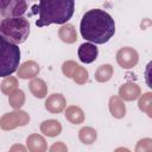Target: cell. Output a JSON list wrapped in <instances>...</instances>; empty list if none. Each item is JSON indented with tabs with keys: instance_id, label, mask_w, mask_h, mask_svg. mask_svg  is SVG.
Masks as SVG:
<instances>
[{
	"instance_id": "obj_8",
	"label": "cell",
	"mask_w": 152,
	"mask_h": 152,
	"mask_svg": "<svg viewBox=\"0 0 152 152\" xmlns=\"http://www.w3.org/2000/svg\"><path fill=\"white\" fill-rule=\"evenodd\" d=\"M44 104H45V109L48 112L53 113V114H58V113H61L65 109L66 101H65V97L62 94L55 93V94H51L50 96H48Z\"/></svg>"
},
{
	"instance_id": "obj_17",
	"label": "cell",
	"mask_w": 152,
	"mask_h": 152,
	"mask_svg": "<svg viewBox=\"0 0 152 152\" xmlns=\"http://www.w3.org/2000/svg\"><path fill=\"white\" fill-rule=\"evenodd\" d=\"M65 119L74 125H80L84 121V112L77 106H69L65 108Z\"/></svg>"
},
{
	"instance_id": "obj_23",
	"label": "cell",
	"mask_w": 152,
	"mask_h": 152,
	"mask_svg": "<svg viewBox=\"0 0 152 152\" xmlns=\"http://www.w3.org/2000/svg\"><path fill=\"white\" fill-rule=\"evenodd\" d=\"M88 77H89V74L87 71L86 68L81 66V65H77L76 69L74 70L72 75H71V78L74 80V82L76 84H84L87 81H88Z\"/></svg>"
},
{
	"instance_id": "obj_19",
	"label": "cell",
	"mask_w": 152,
	"mask_h": 152,
	"mask_svg": "<svg viewBox=\"0 0 152 152\" xmlns=\"http://www.w3.org/2000/svg\"><path fill=\"white\" fill-rule=\"evenodd\" d=\"M114 69L110 64H102L97 68V70L95 71V80L100 83H104L107 81H109L113 76Z\"/></svg>"
},
{
	"instance_id": "obj_15",
	"label": "cell",
	"mask_w": 152,
	"mask_h": 152,
	"mask_svg": "<svg viewBox=\"0 0 152 152\" xmlns=\"http://www.w3.org/2000/svg\"><path fill=\"white\" fill-rule=\"evenodd\" d=\"M58 37L62 42H64L66 44H74L77 40L76 28L71 24H64L58 30Z\"/></svg>"
},
{
	"instance_id": "obj_21",
	"label": "cell",
	"mask_w": 152,
	"mask_h": 152,
	"mask_svg": "<svg viewBox=\"0 0 152 152\" xmlns=\"http://www.w3.org/2000/svg\"><path fill=\"white\" fill-rule=\"evenodd\" d=\"M8 103H10V106H11L14 110L20 109V108L24 106V103H25V93H24L21 89L14 90V91L8 96Z\"/></svg>"
},
{
	"instance_id": "obj_4",
	"label": "cell",
	"mask_w": 152,
	"mask_h": 152,
	"mask_svg": "<svg viewBox=\"0 0 152 152\" xmlns=\"http://www.w3.org/2000/svg\"><path fill=\"white\" fill-rule=\"evenodd\" d=\"M20 49L0 36V77H8L18 70Z\"/></svg>"
},
{
	"instance_id": "obj_12",
	"label": "cell",
	"mask_w": 152,
	"mask_h": 152,
	"mask_svg": "<svg viewBox=\"0 0 152 152\" xmlns=\"http://www.w3.org/2000/svg\"><path fill=\"white\" fill-rule=\"evenodd\" d=\"M26 148L28 152H46L48 144L40 134L33 133L26 138Z\"/></svg>"
},
{
	"instance_id": "obj_16",
	"label": "cell",
	"mask_w": 152,
	"mask_h": 152,
	"mask_svg": "<svg viewBox=\"0 0 152 152\" xmlns=\"http://www.w3.org/2000/svg\"><path fill=\"white\" fill-rule=\"evenodd\" d=\"M28 89L32 93V95L38 99H44L48 94V86H46L45 81L42 78L36 77V78L31 80V82L28 83Z\"/></svg>"
},
{
	"instance_id": "obj_22",
	"label": "cell",
	"mask_w": 152,
	"mask_h": 152,
	"mask_svg": "<svg viewBox=\"0 0 152 152\" xmlns=\"http://www.w3.org/2000/svg\"><path fill=\"white\" fill-rule=\"evenodd\" d=\"M18 86H19L18 78H17V77H13V76H8V77H6V78L2 81L0 88H1L2 94L10 96L14 90L18 89Z\"/></svg>"
},
{
	"instance_id": "obj_20",
	"label": "cell",
	"mask_w": 152,
	"mask_h": 152,
	"mask_svg": "<svg viewBox=\"0 0 152 152\" xmlns=\"http://www.w3.org/2000/svg\"><path fill=\"white\" fill-rule=\"evenodd\" d=\"M138 107L141 112L146 113L150 118L152 116V93L151 91L144 93L142 95L139 96Z\"/></svg>"
},
{
	"instance_id": "obj_1",
	"label": "cell",
	"mask_w": 152,
	"mask_h": 152,
	"mask_svg": "<svg viewBox=\"0 0 152 152\" xmlns=\"http://www.w3.org/2000/svg\"><path fill=\"white\" fill-rule=\"evenodd\" d=\"M81 36L91 44H104L115 33L114 19L103 10L87 11L80 24Z\"/></svg>"
},
{
	"instance_id": "obj_10",
	"label": "cell",
	"mask_w": 152,
	"mask_h": 152,
	"mask_svg": "<svg viewBox=\"0 0 152 152\" xmlns=\"http://www.w3.org/2000/svg\"><path fill=\"white\" fill-rule=\"evenodd\" d=\"M40 71L39 64L34 61H26L21 65H19V69L17 70V75L21 80H33L36 76H38Z\"/></svg>"
},
{
	"instance_id": "obj_3",
	"label": "cell",
	"mask_w": 152,
	"mask_h": 152,
	"mask_svg": "<svg viewBox=\"0 0 152 152\" xmlns=\"http://www.w3.org/2000/svg\"><path fill=\"white\" fill-rule=\"evenodd\" d=\"M30 34V23L24 17L5 18L0 21V36L12 44L24 43Z\"/></svg>"
},
{
	"instance_id": "obj_9",
	"label": "cell",
	"mask_w": 152,
	"mask_h": 152,
	"mask_svg": "<svg viewBox=\"0 0 152 152\" xmlns=\"http://www.w3.org/2000/svg\"><path fill=\"white\" fill-rule=\"evenodd\" d=\"M77 55H78V58L82 63L89 64V63H93L94 61H96L97 55H99V50H97L95 44L83 43L80 45Z\"/></svg>"
},
{
	"instance_id": "obj_18",
	"label": "cell",
	"mask_w": 152,
	"mask_h": 152,
	"mask_svg": "<svg viewBox=\"0 0 152 152\" xmlns=\"http://www.w3.org/2000/svg\"><path fill=\"white\" fill-rule=\"evenodd\" d=\"M78 139L82 144L84 145H90L93 142H95V140L97 139V132L93 128V127H82L78 131Z\"/></svg>"
},
{
	"instance_id": "obj_2",
	"label": "cell",
	"mask_w": 152,
	"mask_h": 152,
	"mask_svg": "<svg viewBox=\"0 0 152 152\" xmlns=\"http://www.w3.org/2000/svg\"><path fill=\"white\" fill-rule=\"evenodd\" d=\"M31 14H39L36 20V26L43 27L50 24L64 25L71 19L75 10V1L72 0H53L39 1L31 8Z\"/></svg>"
},
{
	"instance_id": "obj_5",
	"label": "cell",
	"mask_w": 152,
	"mask_h": 152,
	"mask_svg": "<svg viewBox=\"0 0 152 152\" xmlns=\"http://www.w3.org/2000/svg\"><path fill=\"white\" fill-rule=\"evenodd\" d=\"M30 122V115L21 109L4 114L0 118V128L2 131H12L17 127H23Z\"/></svg>"
},
{
	"instance_id": "obj_27",
	"label": "cell",
	"mask_w": 152,
	"mask_h": 152,
	"mask_svg": "<svg viewBox=\"0 0 152 152\" xmlns=\"http://www.w3.org/2000/svg\"><path fill=\"white\" fill-rule=\"evenodd\" d=\"M8 152H27V148L21 144H14L11 146Z\"/></svg>"
},
{
	"instance_id": "obj_14",
	"label": "cell",
	"mask_w": 152,
	"mask_h": 152,
	"mask_svg": "<svg viewBox=\"0 0 152 152\" xmlns=\"http://www.w3.org/2000/svg\"><path fill=\"white\" fill-rule=\"evenodd\" d=\"M108 107H109V112L110 114L116 118V119H122L126 115V106L125 102L116 95L110 96L109 102H108Z\"/></svg>"
},
{
	"instance_id": "obj_11",
	"label": "cell",
	"mask_w": 152,
	"mask_h": 152,
	"mask_svg": "<svg viewBox=\"0 0 152 152\" xmlns=\"http://www.w3.org/2000/svg\"><path fill=\"white\" fill-rule=\"evenodd\" d=\"M141 95V89L137 83L126 82L119 88V97L122 101H134Z\"/></svg>"
},
{
	"instance_id": "obj_25",
	"label": "cell",
	"mask_w": 152,
	"mask_h": 152,
	"mask_svg": "<svg viewBox=\"0 0 152 152\" xmlns=\"http://www.w3.org/2000/svg\"><path fill=\"white\" fill-rule=\"evenodd\" d=\"M78 64L75 62V61H65L63 64H62V72L64 74V76H66V77H69V78H71V75H72V72H74V70L76 69V66H77Z\"/></svg>"
},
{
	"instance_id": "obj_6",
	"label": "cell",
	"mask_w": 152,
	"mask_h": 152,
	"mask_svg": "<svg viewBox=\"0 0 152 152\" xmlns=\"http://www.w3.org/2000/svg\"><path fill=\"white\" fill-rule=\"evenodd\" d=\"M27 10V2L24 0H0V15L5 18H18Z\"/></svg>"
},
{
	"instance_id": "obj_13",
	"label": "cell",
	"mask_w": 152,
	"mask_h": 152,
	"mask_svg": "<svg viewBox=\"0 0 152 152\" xmlns=\"http://www.w3.org/2000/svg\"><path fill=\"white\" fill-rule=\"evenodd\" d=\"M40 132L46 137L53 138V137H57L61 134L62 125L58 120H55V119L45 120L40 124Z\"/></svg>"
},
{
	"instance_id": "obj_24",
	"label": "cell",
	"mask_w": 152,
	"mask_h": 152,
	"mask_svg": "<svg viewBox=\"0 0 152 152\" xmlns=\"http://www.w3.org/2000/svg\"><path fill=\"white\" fill-rule=\"evenodd\" d=\"M134 152H152V139L151 138L140 139L135 145Z\"/></svg>"
},
{
	"instance_id": "obj_26",
	"label": "cell",
	"mask_w": 152,
	"mask_h": 152,
	"mask_svg": "<svg viewBox=\"0 0 152 152\" xmlns=\"http://www.w3.org/2000/svg\"><path fill=\"white\" fill-rule=\"evenodd\" d=\"M49 152H68V147L63 141H56L51 145Z\"/></svg>"
},
{
	"instance_id": "obj_28",
	"label": "cell",
	"mask_w": 152,
	"mask_h": 152,
	"mask_svg": "<svg viewBox=\"0 0 152 152\" xmlns=\"http://www.w3.org/2000/svg\"><path fill=\"white\" fill-rule=\"evenodd\" d=\"M114 152H131L127 147H118L114 150Z\"/></svg>"
},
{
	"instance_id": "obj_7",
	"label": "cell",
	"mask_w": 152,
	"mask_h": 152,
	"mask_svg": "<svg viewBox=\"0 0 152 152\" xmlns=\"http://www.w3.org/2000/svg\"><path fill=\"white\" fill-rule=\"evenodd\" d=\"M139 55L135 49L124 46L116 52V62L122 69H132L138 64Z\"/></svg>"
}]
</instances>
